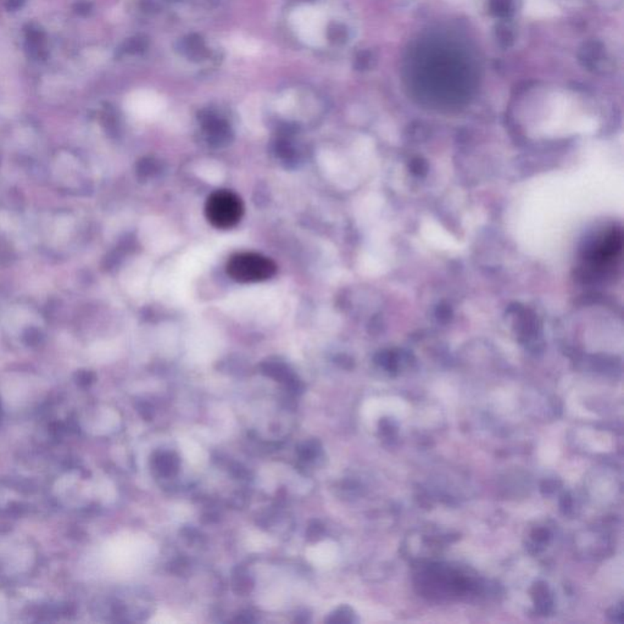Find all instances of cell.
I'll return each mask as SVG.
<instances>
[{
  "mask_svg": "<svg viewBox=\"0 0 624 624\" xmlns=\"http://www.w3.org/2000/svg\"><path fill=\"white\" fill-rule=\"evenodd\" d=\"M232 587H233L235 594L246 595V594H249L252 590L254 581L246 573V570L237 568L235 573H233V578H232Z\"/></svg>",
  "mask_w": 624,
  "mask_h": 624,
  "instance_id": "8992f818",
  "label": "cell"
},
{
  "mask_svg": "<svg viewBox=\"0 0 624 624\" xmlns=\"http://www.w3.org/2000/svg\"><path fill=\"white\" fill-rule=\"evenodd\" d=\"M321 450L322 448H321L320 442L316 439H310L298 447V455H299L300 459L305 460V461H312L320 455Z\"/></svg>",
  "mask_w": 624,
  "mask_h": 624,
  "instance_id": "ba28073f",
  "label": "cell"
},
{
  "mask_svg": "<svg viewBox=\"0 0 624 624\" xmlns=\"http://www.w3.org/2000/svg\"><path fill=\"white\" fill-rule=\"evenodd\" d=\"M276 263L257 252H239L227 262V273L232 279L240 283L267 281L276 275Z\"/></svg>",
  "mask_w": 624,
  "mask_h": 624,
  "instance_id": "6da1fadb",
  "label": "cell"
},
{
  "mask_svg": "<svg viewBox=\"0 0 624 624\" xmlns=\"http://www.w3.org/2000/svg\"><path fill=\"white\" fill-rule=\"evenodd\" d=\"M290 23L304 43L311 47H320L323 43L325 15L320 9L308 6L298 8L290 17Z\"/></svg>",
  "mask_w": 624,
  "mask_h": 624,
  "instance_id": "3957f363",
  "label": "cell"
},
{
  "mask_svg": "<svg viewBox=\"0 0 624 624\" xmlns=\"http://www.w3.org/2000/svg\"><path fill=\"white\" fill-rule=\"evenodd\" d=\"M622 251V232L621 230H611L601 233L585 251V259L592 265V268L606 270L612 267L614 261L621 257Z\"/></svg>",
  "mask_w": 624,
  "mask_h": 624,
  "instance_id": "277c9868",
  "label": "cell"
},
{
  "mask_svg": "<svg viewBox=\"0 0 624 624\" xmlns=\"http://www.w3.org/2000/svg\"><path fill=\"white\" fill-rule=\"evenodd\" d=\"M237 622H240V623H251V622H255V619L252 618V614L250 612H246V614H240L238 616V618L235 619Z\"/></svg>",
  "mask_w": 624,
  "mask_h": 624,
  "instance_id": "8fae6325",
  "label": "cell"
},
{
  "mask_svg": "<svg viewBox=\"0 0 624 624\" xmlns=\"http://www.w3.org/2000/svg\"><path fill=\"white\" fill-rule=\"evenodd\" d=\"M244 213L240 197L228 191H217L208 197L205 214L208 222L219 230H230L238 224Z\"/></svg>",
  "mask_w": 624,
  "mask_h": 624,
  "instance_id": "7a4b0ae2",
  "label": "cell"
},
{
  "mask_svg": "<svg viewBox=\"0 0 624 624\" xmlns=\"http://www.w3.org/2000/svg\"><path fill=\"white\" fill-rule=\"evenodd\" d=\"M181 460L175 453H159L154 458L155 469L161 475L172 477L180 471Z\"/></svg>",
  "mask_w": 624,
  "mask_h": 624,
  "instance_id": "5b68a950",
  "label": "cell"
},
{
  "mask_svg": "<svg viewBox=\"0 0 624 624\" xmlns=\"http://www.w3.org/2000/svg\"><path fill=\"white\" fill-rule=\"evenodd\" d=\"M325 535V528L319 521H312L310 523L308 530H306V538L310 543H316L320 541L321 539Z\"/></svg>",
  "mask_w": 624,
  "mask_h": 624,
  "instance_id": "30bf717a",
  "label": "cell"
},
{
  "mask_svg": "<svg viewBox=\"0 0 624 624\" xmlns=\"http://www.w3.org/2000/svg\"><path fill=\"white\" fill-rule=\"evenodd\" d=\"M262 372L279 382H287L293 376L286 365L279 363H268L263 365Z\"/></svg>",
  "mask_w": 624,
  "mask_h": 624,
  "instance_id": "52a82bcc",
  "label": "cell"
},
{
  "mask_svg": "<svg viewBox=\"0 0 624 624\" xmlns=\"http://www.w3.org/2000/svg\"><path fill=\"white\" fill-rule=\"evenodd\" d=\"M352 622H355V614L352 608L347 606L336 608L334 612H332L325 618V623H352Z\"/></svg>",
  "mask_w": 624,
  "mask_h": 624,
  "instance_id": "9c48e42d",
  "label": "cell"
}]
</instances>
